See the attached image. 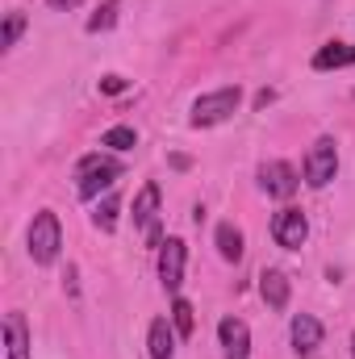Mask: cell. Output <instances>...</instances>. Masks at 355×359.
I'll use <instances>...</instances> for the list:
<instances>
[{"label": "cell", "instance_id": "obj_2", "mask_svg": "<svg viewBox=\"0 0 355 359\" xmlns=\"http://www.w3.org/2000/svg\"><path fill=\"white\" fill-rule=\"evenodd\" d=\"M29 259L34 264H55L59 259V247H63V230H59V217L51 213V209H42L34 222H29Z\"/></svg>", "mask_w": 355, "mask_h": 359}, {"label": "cell", "instance_id": "obj_13", "mask_svg": "<svg viewBox=\"0 0 355 359\" xmlns=\"http://www.w3.org/2000/svg\"><path fill=\"white\" fill-rule=\"evenodd\" d=\"M4 347H8V359H29V330L21 313L4 318Z\"/></svg>", "mask_w": 355, "mask_h": 359}, {"label": "cell", "instance_id": "obj_21", "mask_svg": "<svg viewBox=\"0 0 355 359\" xmlns=\"http://www.w3.org/2000/svg\"><path fill=\"white\" fill-rule=\"evenodd\" d=\"M126 88H130V84H126L121 76H105V80H100V92H105V96H121Z\"/></svg>", "mask_w": 355, "mask_h": 359}, {"label": "cell", "instance_id": "obj_12", "mask_svg": "<svg viewBox=\"0 0 355 359\" xmlns=\"http://www.w3.org/2000/svg\"><path fill=\"white\" fill-rule=\"evenodd\" d=\"M339 67H355V46L351 42H326L314 55V72H339Z\"/></svg>", "mask_w": 355, "mask_h": 359}, {"label": "cell", "instance_id": "obj_16", "mask_svg": "<svg viewBox=\"0 0 355 359\" xmlns=\"http://www.w3.org/2000/svg\"><path fill=\"white\" fill-rule=\"evenodd\" d=\"M117 209H121V201L109 192V196L96 205V213H92V226H96V230H105V234H113V230H117Z\"/></svg>", "mask_w": 355, "mask_h": 359}, {"label": "cell", "instance_id": "obj_22", "mask_svg": "<svg viewBox=\"0 0 355 359\" xmlns=\"http://www.w3.org/2000/svg\"><path fill=\"white\" fill-rule=\"evenodd\" d=\"M46 4H51V8H55V13H67V8H80V4H84V0H46Z\"/></svg>", "mask_w": 355, "mask_h": 359}, {"label": "cell", "instance_id": "obj_10", "mask_svg": "<svg viewBox=\"0 0 355 359\" xmlns=\"http://www.w3.org/2000/svg\"><path fill=\"white\" fill-rule=\"evenodd\" d=\"M155 222H159V184L151 180V184H142L138 196H134V226H138V230H151Z\"/></svg>", "mask_w": 355, "mask_h": 359}, {"label": "cell", "instance_id": "obj_3", "mask_svg": "<svg viewBox=\"0 0 355 359\" xmlns=\"http://www.w3.org/2000/svg\"><path fill=\"white\" fill-rule=\"evenodd\" d=\"M239 104H243V92L239 84L234 88H217V92H205V96H196V104H192V126L201 130V126H222L226 117H234L239 113Z\"/></svg>", "mask_w": 355, "mask_h": 359}, {"label": "cell", "instance_id": "obj_18", "mask_svg": "<svg viewBox=\"0 0 355 359\" xmlns=\"http://www.w3.org/2000/svg\"><path fill=\"white\" fill-rule=\"evenodd\" d=\"M25 21H29V17H25L21 8H13V13L4 17V29H0V50H13V46H17V38L25 34Z\"/></svg>", "mask_w": 355, "mask_h": 359}, {"label": "cell", "instance_id": "obj_8", "mask_svg": "<svg viewBox=\"0 0 355 359\" xmlns=\"http://www.w3.org/2000/svg\"><path fill=\"white\" fill-rule=\"evenodd\" d=\"M217 339H222V355L226 359H251V330H247L243 318H222Z\"/></svg>", "mask_w": 355, "mask_h": 359}, {"label": "cell", "instance_id": "obj_4", "mask_svg": "<svg viewBox=\"0 0 355 359\" xmlns=\"http://www.w3.org/2000/svg\"><path fill=\"white\" fill-rule=\"evenodd\" d=\"M335 172H339V147H335V138H318L305 155V184L326 188L335 180Z\"/></svg>", "mask_w": 355, "mask_h": 359}, {"label": "cell", "instance_id": "obj_6", "mask_svg": "<svg viewBox=\"0 0 355 359\" xmlns=\"http://www.w3.org/2000/svg\"><path fill=\"white\" fill-rule=\"evenodd\" d=\"M184 264H188L184 238H168V243L159 247V280H163L168 292H180V284H184Z\"/></svg>", "mask_w": 355, "mask_h": 359}, {"label": "cell", "instance_id": "obj_19", "mask_svg": "<svg viewBox=\"0 0 355 359\" xmlns=\"http://www.w3.org/2000/svg\"><path fill=\"white\" fill-rule=\"evenodd\" d=\"M117 13H121V0H105V4H100V8L88 17V34L113 29V25H117Z\"/></svg>", "mask_w": 355, "mask_h": 359}, {"label": "cell", "instance_id": "obj_5", "mask_svg": "<svg viewBox=\"0 0 355 359\" xmlns=\"http://www.w3.org/2000/svg\"><path fill=\"white\" fill-rule=\"evenodd\" d=\"M272 238H276V247H284V251H301L305 247V238H309V222H305V213L301 209H280L276 217H272Z\"/></svg>", "mask_w": 355, "mask_h": 359}, {"label": "cell", "instance_id": "obj_1", "mask_svg": "<svg viewBox=\"0 0 355 359\" xmlns=\"http://www.w3.org/2000/svg\"><path fill=\"white\" fill-rule=\"evenodd\" d=\"M117 180H121V163H117L113 155H88V159L76 163V188H80L84 201H96V196L109 192Z\"/></svg>", "mask_w": 355, "mask_h": 359}, {"label": "cell", "instance_id": "obj_17", "mask_svg": "<svg viewBox=\"0 0 355 359\" xmlns=\"http://www.w3.org/2000/svg\"><path fill=\"white\" fill-rule=\"evenodd\" d=\"M172 326H176L180 339H188V334L196 330V313H192V301H184V297H176V301H172Z\"/></svg>", "mask_w": 355, "mask_h": 359}, {"label": "cell", "instance_id": "obj_9", "mask_svg": "<svg viewBox=\"0 0 355 359\" xmlns=\"http://www.w3.org/2000/svg\"><path fill=\"white\" fill-rule=\"evenodd\" d=\"M322 347V322L314 313H297L293 318V351L297 355H314Z\"/></svg>", "mask_w": 355, "mask_h": 359}, {"label": "cell", "instance_id": "obj_24", "mask_svg": "<svg viewBox=\"0 0 355 359\" xmlns=\"http://www.w3.org/2000/svg\"><path fill=\"white\" fill-rule=\"evenodd\" d=\"M351 359H355V334H351Z\"/></svg>", "mask_w": 355, "mask_h": 359}, {"label": "cell", "instance_id": "obj_15", "mask_svg": "<svg viewBox=\"0 0 355 359\" xmlns=\"http://www.w3.org/2000/svg\"><path fill=\"white\" fill-rule=\"evenodd\" d=\"M217 255H222L226 264H239V259H243V230H239V226H230V222L217 226Z\"/></svg>", "mask_w": 355, "mask_h": 359}, {"label": "cell", "instance_id": "obj_7", "mask_svg": "<svg viewBox=\"0 0 355 359\" xmlns=\"http://www.w3.org/2000/svg\"><path fill=\"white\" fill-rule=\"evenodd\" d=\"M260 184H264L267 196H276V201H288L297 188H301V180L293 172V163H284V159H272L260 168Z\"/></svg>", "mask_w": 355, "mask_h": 359}, {"label": "cell", "instance_id": "obj_14", "mask_svg": "<svg viewBox=\"0 0 355 359\" xmlns=\"http://www.w3.org/2000/svg\"><path fill=\"white\" fill-rule=\"evenodd\" d=\"M260 297L267 301V309H284L288 305V276L276 268H267L260 276Z\"/></svg>", "mask_w": 355, "mask_h": 359}, {"label": "cell", "instance_id": "obj_11", "mask_svg": "<svg viewBox=\"0 0 355 359\" xmlns=\"http://www.w3.org/2000/svg\"><path fill=\"white\" fill-rule=\"evenodd\" d=\"M147 351H151V359H172L176 355V326H172L168 318H155V322H151Z\"/></svg>", "mask_w": 355, "mask_h": 359}, {"label": "cell", "instance_id": "obj_23", "mask_svg": "<svg viewBox=\"0 0 355 359\" xmlns=\"http://www.w3.org/2000/svg\"><path fill=\"white\" fill-rule=\"evenodd\" d=\"M272 96H276V92H272V88H264L260 96H255V109H264V104H272Z\"/></svg>", "mask_w": 355, "mask_h": 359}, {"label": "cell", "instance_id": "obj_20", "mask_svg": "<svg viewBox=\"0 0 355 359\" xmlns=\"http://www.w3.org/2000/svg\"><path fill=\"white\" fill-rule=\"evenodd\" d=\"M100 147H109V151H130V147H138V134H134V126H113V130H105Z\"/></svg>", "mask_w": 355, "mask_h": 359}]
</instances>
